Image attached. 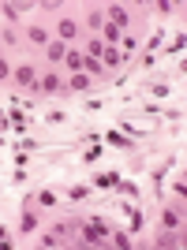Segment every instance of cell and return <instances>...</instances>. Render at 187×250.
<instances>
[{
  "label": "cell",
  "instance_id": "6da1fadb",
  "mask_svg": "<svg viewBox=\"0 0 187 250\" xmlns=\"http://www.w3.org/2000/svg\"><path fill=\"white\" fill-rule=\"evenodd\" d=\"M42 63H34V60H19V63H11V86L19 90V94H30L42 101Z\"/></svg>",
  "mask_w": 187,
  "mask_h": 250
},
{
  "label": "cell",
  "instance_id": "7a4b0ae2",
  "mask_svg": "<svg viewBox=\"0 0 187 250\" xmlns=\"http://www.w3.org/2000/svg\"><path fill=\"white\" fill-rule=\"evenodd\" d=\"M42 101H64L68 97V86H64V75L56 67H42Z\"/></svg>",
  "mask_w": 187,
  "mask_h": 250
},
{
  "label": "cell",
  "instance_id": "3957f363",
  "mask_svg": "<svg viewBox=\"0 0 187 250\" xmlns=\"http://www.w3.org/2000/svg\"><path fill=\"white\" fill-rule=\"evenodd\" d=\"M75 243H79V247H109V231H101L97 224H90L86 217H79V228H75Z\"/></svg>",
  "mask_w": 187,
  "mask_h": 250
},
{
  "label": "cell",
  "instance_id": "277c9868",
  "mask_svg": "<svg viewBox=\"0 0 187 250\" xmlns=\"http://www.w3.org/2000/svg\"><path fill=\"white\" fill-rule=\"evenodd\" d=\"M116 209H120V217H127L131 235H142V231H146V213H142V206H139V202L120 198V202H116Z\"/></svg>",
  "mask_w": 187,
  "mask_h": 250
},
{
  "label": "cell",
  "instance_id": "5b68a950",
  "mask_svg": "<svg viewBox=\"0 0 187 250\" xmlns=\"http://www.w3.org/2000/svg\"><path fill=\"white\" fill-rule=\"evenodd\" d=\"M101 11H105V22H113L120 34L131 30V11H127V4H101Z\"/></svg>",
  "mask_w": 187,
  "mask_h": 250
},
{
  "label": "cell",
  "instance_id": "8992f818",
  "mask_svg": "<svg viewBox=\"0 0 187 250\" xmlns=\"http://www.w3.org/2000/svg\"><path fill=\"white\" fill-rule=\"evenodd\" d=\"M161 228L184 231V202H168V206H161Z\"/></svg>",
  "mask_w": 187,
  "mask_h": 250
},
{
  "label": "cell",
  "instance_id": "52a82bcc",
  "mask_svg": "<svg viewBox=\"0 0 187 250\" xmlns=\"http://www.w3.org/2000/svg\"><path fill=\"white\" fill-rule=\"evenodd\" d=\"M97 135H101V142H105V146L124 149V153H139V142H135V138H127V135H120L116 127H109V131H97Z\"/></svg>",
  "mask_w": 187,
  "mask_h": 250
},
{
  "label": "cell",
  "instance_id": "ba28073f",
  "mask_svg": "<svg viewBox=\"0 0 187 250\" xmlns=\"http://www.w3.org/2000/svg\"><path fill=\"white\" fill-rule=\"evenodd\" d=\"M64 86H68V97H71V94H94V86H97V83H94L86 71H75V75L64 79Z\"/></svg>",
  "mask_w": 187,
  "mask_h": 250
},
{
  "label": "cell",
  "instance_id": "9c48e42d",
  "mask_svg": "<svg viewBox=\"0 0 187 250\" xmlns=\"http://www.w3.org/2000/svg\"><path fill=\"white\" fill-rule=\"evenodd\" d=\"M60 198H68L71 206H83V202L94 198V187H90V183H68V187L60 190Z\"/></svg>",
  "mask_w": 187,
  "mask_h": 250
},
{
  "label": "cell",
  "instance_id": "30bf717a",
  "mask_svg": "<svg viewBox=\"0 0 187 250\" xmlns=\"http://www.w3.org/2000/svg\"><path fill=\"white\" fill-rule=\"evenodd\" d=\"M79 34H83V26H79L75 19H68V15H60V19H56V38H60L64 45L79 42Z\"/></svg>",
  "mask_w": 187,
  "mask_h": 250
},
{
  "label": "cell",
  "instance_id": "8fae6325",
  "mask_svg": "<svg viewBox=\"0 0 187 250\" xmlns=\"http://www.w3.org/2000/svg\"><path fill=\"white\" fill-rule=\"evenodd\" d=\"M154 247H157V250H176V247H184V231L157 228V231H154Z\"/></svg>",
  "mask_w": 187,
  "mask_h": 250
},
{
  "label": "cell",
  "instance_id": "7c38bea8",
  "mask_svg": "<svg viewBox=\"0 0 187 250\" xmlns=\"http://www.w3.org/2000/svg\"><path fill=\"white\" fill-rule=\"evenodd\" d=\"M68 49H71V45H64L60 38H52V42L45 45V63H49V67H56V71H60V63H64V56H68Z\"/></svg>",
  "mask_w": 187,
  "mask_h": 250
},
{
  "label": "cell",
  "instance_id": "4fadbf2b",
  "mask_svg": "<svg viewBox=\"0 0 187 250\" xmlns=\"http://www.w3.org/2000/svg\"><path fill=\"white\" fill-rule=\"evenodd\" d=\"M34 206H38V209H56V206H60V190L38 187V190H34Z\"/></svg>",
  "mask_w": 187,
  "mask_h": 250
},
{
  "label": "cell",
  "instance_id": "5bb4252c",
  "mask_svg": "<svg viewBox=\"0 0 187 250\" xmlns=\"http://www.w3.org/2000/svg\"><path fill=\"white\" fill-rule=\"evenodd\" d=\"M172 94H176V90H172V83H165V79H154V83H146V97H154V101H168Z\"/></svg>",
  "mask_w": 187,
  "mask_h": 250
},
{
  "label": "cell",
  "instance_id": "9a60e30c",
  "mask_svg": "<svg viewBox=\"0 0 187 250\" xmlns=\"http://www.w3.org/2000/svg\"><path fill=\"white\" fill-rule=\"evenodd\" d=\"M116 183H120V172H94L90 176L94 190H116Z\"/></svg>",
  "mask_w": 187,
  "mask_h": 250
},
{
  "label": "cell",
  "instance_id": "2e32d148",
  "mask_svg": "<svg viewBox=\"0 0 187 250\" xmlns=\"http://www.w3.org/2000/svg\"><path fill=\"white\" fill-rule=\"evenodd\" d=\"M116 131H120V135H127V138H135V142H146V138L154 135V131H146V127L131 124V120H120V124H116Z\"/></svg>",
  "mask_w": 187,
  "mask_h": 250
},
{
  "label": "cell",
  "instance_id": "e0dca14e",
  "mask_svg": "<svg viewBox=\"0 0 187 250\" xmlns=\"http://www.w3.org/2000/svg\"><path fill=\"white\" fill-rule=\"evenodd\" d=\"M23 42H30V45H38V49H45V45H49L52 38H49V30H45V26H38V22H34V26H26Z\"/></svg>",
  "mask_w": 187,
  "mask_h": 250
},
{
  "label": "cell",
  "instance_id": "ac0fdd59",
  "mask_svg": "<svg viewBox=\"0 0 187 250\" xmlns=\"http://www.w3.org/2000/svg\"><path fill=\"white\" fill-rule=\"evenodd\" d=\"M60 71H68V75H75V71H83V49H68V56H64V63H60Z\"/></svg>",
  "mask_w": 187,
  "mask_h": 250
},
{
  "label": "cell",
  "instance_id": "d6986e66",
  "mask_svg": "<svg viewBox=\"0 0 187 250\" xmlns=\"http://www.w3.org/2000/svg\"><path fill=\"white\" fill-rule=\"evenodd\" d=\"M116 190H120V198H131V202H139V198H142V187H139L135 179H124V176H120Z\"/></svg>",
  "mask_w": 187,
  "mask_h": 250
},
{
  "label": "cell",
  "instance_id": "ffe728a7",
  "mask_svg": "<svg viewBox=\"0 0 187 250\" xmlns=\"http://www.w3.org/2000/svg\"><path fill=\"white\" fill-rule=\"evenodd\" d=\"M105 49H109V45H105L101 38H97V34H90V38L83 42V52H86V56H94V60H101V56H105Z\"/></svg>",
  "mask_w": 187,
  "mask_h": 250
},
{
  "label": "cell",
  "instance_id": "44dd1931",
  "mask_svg": "<svg viewBox=\"0 0 187 250\" xmlns=\"http://www.w3.org/2000/svg\"><path fill=\"white\" fill-rule=\"evenodd\" d=\"M101 63H105V71H116V67H124V63H127V56H124L120 49H105Z\"/></svg>",
  "mask_w": 187,
  "mask_h": 250
},
{
  "label": "cell",
  "instance_id": "7402d4cb",
  "mask_svg": "<svg viewBox=\"0 0 187 250\" xmlns=\"http://www.w3.org/2000/svg\"><path fill=\"white\" fill-rule=\"evenodd\" d=\"M109 243H113V247H120V250H131V247H135L131 231H124V228H113V231H109Z\"/></svg>",
  "mask_w": 187,
  "mask_h": 250
},
{
  "label": "cell",
  "instance_id": "603a6c76",
  "mask_svg": "<svg viewBox=\"0 0 187 250\" xmlns=\"http://www.w3.org/2000/svg\"><path fill=\"white\" fill-rule=\"evenodd\" d=\"M26 8H34V4H0V15H4L8 22H19Z\"/></svg>",
  "mask_w": 187,
  "mask_h": 250
},
{
  "label": "cell",
  "instance_id": "cb8c5ba5",
  "mask_svg": "<svg viewBox=\"0 0 187 250\" xmlns=\"http://www.w3.org/2000/svg\"><path fill=\"white\" fill-rule=\"evenodd\" d=\"M101 142H86V149H83V157H79V161H83V165H97V161H101Z\"/></svg>",
  "mask_w": 187,
  "mask_h": 250
},
{
  "label": "cell",
  "instance_id": "d4e9b609",
  "mask_svg": "<svg viewBox=\"0 0 187 250\" xmlns=\"http://www.w3.org/2000/svg\"><path fill=\"white\" fill-rule=\"evenodd\" d=\"M184 49H187V34H184V30H180L172 42H165V52H168V56H184Z\"/></svg>",
  "mask_w": 187,
  "mask_h": 250
},
{
  "label": "cell",
  "instance_id": "484cf974",
  "mask_svg": "<svg viewBox=\"0 0 187 250\" xmlns=\"http://www.w3.org/2000/svg\"><path fill=\"white\" fill-rule=\"evenodd\" d=\"M86 26H90L94 34H101V26H105V11H101V8H90V11H86Z\"/></svg>",
  "mask_w": 187,
  "mask_h": 250
},
{
  "label": "cell",
  "instance_id": "4316f807",
  "mask_svg": "<svg viewBox=\"0 0 187 250\" xmlns=\"http://www.w3.org/2000/svg\"><path fill=\"white\" fill-rule=\"evenodd\" d=\"M157 49H165V30H154L142 42V52H157Z\"/></svg>",
  "mask_w": 187,
  "mask_h": 250
},
{
  "label": "cell",
  "instance_id": "83f0119b",
  "mask_svg": "<svg viewBox=\"0 0 187 250\" xmlns=\"http://www.w3.org/2000/svg\"><path fill=\"white\" fill-rule=\"evenodd\" d=\"M11 149H23V153H38V149H42V142H38V138H15V142H11Z\"/></svg>",
  "mask_w": 187,
  "mask_h": 250
},
{
  "label": "cell",
  "instance_id": "f1b7e54d",
  "mask_svg": "<svg viewBox=\"0 0 187 250\" xmlns=\"http://www.w3.org/2000/svg\"><path fill=\"white\" fill-rule=\"evenodd\" d=\"M120 45H124L120 52H124V56H131L135 49H142V38H135V34H124V38H120Z\"/></svg>",
  "mask_w": 187,
  "mask_h": 250
},
{
  "label": "cell",
  "instance_id": "f546056e",
  "mask_svg": "<svg viewBox=\"0 0 187 250\" xmlns=\"http://www.w3.org/2000/svg\"><path fill=\"white\" fill-rule=\"evenodd\" d=\"M45 124L49 127H64L68 124V112H64V108H49V112H45Z\"/></svg>",
  "mask_w": 187,
  "mask_h": 250
},
{
  "label": "cell",
  "instance_id": "4dcf8cb0",
  "mask_svg": "<svg viewBox=\"0 0 187 250\" xmlns=\"http://www.w3.org/2000/svg\"><path fill=\"white\" fill-rule=\"evenodd\" d=\"M168 187H172V198H176V202H187V179L184 176H176Z\"/></svg>",
  "mask_w": 187,
  "mask_h": 250
},
{
  "label": "cell",
  "instance_id": "1f68e13d",
  "mask_svg": "<svg viewBox=\"0 0 187 250\" xmlns=\"http://www.w3.org/2000/svg\"><path fill=\"white\" fill-rule=\"evenodd\" d=\"M8 179L15 183V187H26V183H30V172H26V168H11Z\"/></svg>",
  "mask_w": 187,
  "mask_h": 250
},
{
  "label": "cell",
  "instance_id": "d6a6232c",
  "mask_svg": "<svg viewBox=\"0 0 187 250\" xmlns=\"http://www.w3.org/2000/svg\"><path fill=\"white\" fill-rule=\"evenodd\" d=\"M157 67V52H139V71H154Z\"/></svg>",
  "mask_w": 187,
  "mask_h": 250
},
{
  "label": "cell",
  "instance_id": "836d02e7",
  "mask_svg": "<svg viewBox=\"0 0 187 250\" xmlns=\"http://www.w3.org/2000/svg\"><path fill=\"white\" fill-rule=\"evenodd\" d=\"M83 108H86V112H101V108H105V97L86 94V97H83Z\"/></svg>",
  "mask_w": 187,
  "mask_h": 250
},
{
  "label": "cell",
  "instance_id": "e575fe53",
  "mask_svg": "<svg viewBox=\"0 0 187 250\" xmlns=\"http://www.w3.org/2000/svg\"><path fill=\"white\" fill-rule=\"evenodd\" d=\"M161 116H165L168 124H180V120H184V112H180V108H172V104H165V108H161Z\"/></svg>",
  "mask_w": 187,
  "mask_h": 250
},
{
  "label": "cell",
  "instance_id": "d590c367",
  "mask_svg": "<svg viewBox=\"0 0 187 250\" xmlns=\"http://www.w3.org/2000/svg\"><path fill=\"white\" fill-rule=\"evenodd\" d=\"M142 116H150V120H161V104H157V101H146V104H142Z\"/></svg>",
  "mask_w": 187,
  "mask_h": 250
},
{
  "label": "cell",
  "instance_id": "8d00e7d4",
  "mask_svg": "<svg viewBox=\"0 0 187 250\" xmlns=\"http://www.w3.org/2000/svg\"><path fill=\"white\" fill-rule=\"evenodd\" d=\"M0 250H15V243H11V228H4V224H0Z\"/></svg>",
  "mask_w": 187,
  "mask_h": 250
},
{
  "label": "cell",
  "instance_id": "74e56055",
  "mask_svg": "<svg viewBox=\"0 0 187 250\" xmlns=\"http://www.w3.org/2000/svg\"><path fill=\"white\" fill-rule=\"evenodd\" d=\"M0 83H11V63H8L4 52H0Z\"/></svg>",
  "mask_w": 187,
  "mask_h": 250
},
{
  "label": "cell",
  "instance_id": "f35d334b",
  "mask_svg": "<svg viewBox=\"0 0 187 250\" xmlns=\"http://www.w3.org/2000/svg\"><path fill=\"white\" fill-rule=\"evenodd\" d=\"M154 11H157V15H172V11H176V4H172V0H157Z\"/></svg>",
  "mask_w": 187,
  "mask_h": 250
},
{
  "label": "cell",
  "instance_id": "ab89813d",
  "mask_svg": "<svg viewBox=\"0 0 187 250\" xmlns=\"http://www.w3.org/2000/svg\"><path fill=\"white\" fill-rule=\"evenodd\" d=\"M11 165H15V168H26V165H30V153L15 149V153H11Z\"/></svg>",
  "mask_w": 187,
  "mask_h": 250
},
{
  "label": "cell",
  "instance_id": "60d3db41",
  "mask_svg": "<svg viewBox=\"0 0 187 250\" xmlns=\"http://www.w3.org/2000/svg\"><path fill=\"white\" fill-rule=\"evenodd\" d=\"M165 176H168L165 168H154V172H150V179H154V187H157V190L165 187Z\"/></svg>",
  "mask_w": 187,
  "mask_h": 250
},
{
  "label": "cell",
  "instance_id": "b9f144b4",
  "mask_svg": "<svg viewBox=\"0 0 187 250\" xmlns=\"http://www.w3.org/2000/svg\"><path fill=\"white\" fill-rule=\"evenodd\" d=\"M42 247H64V243L56 239V235H52V231H45V235H42Z\"/></svg>",
  "mask_w": 187,
  "mask_h": 250
},
{
  "label": "cell",
  "instance_id": "7bdbcfd3",
  "mask_svg": "<svg viewBox=\"0 0 187 250\" xmlns=\"http://www.w3.org/2000/svg\"><path fill=\"white\" fill-rule=\"evenodd\" d=\"M0 52H4V30H0Z\"/></svg>",
  "mask_w": 187,
  "mask_h": 250
},
{
  "label": "cell",
  "instance_id": "ee69618b",
  "mask_svg": "<svg viewBox=\"0 0 187 250\" xmlns=\"http://www.w3.org/2000/svg\"><path fill=\"white\" fill-rule=\"evenodd\" d=\"M0 112H4V108H0Z\"/></svg>",
  "mask_w": 187,
  "mask_h": 250
}]
</instances>
